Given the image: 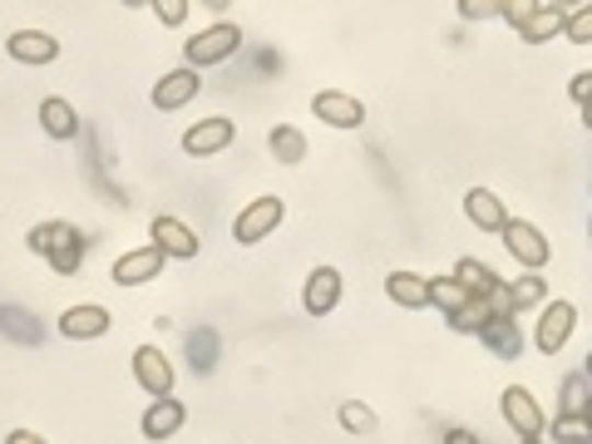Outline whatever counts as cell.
<instances>
[{"mask_svg": "<svg viewBox=\"0 0 592 444\" xmlns=\"http://www.w3.org/2000/svg\"><path fill=\"white\" fill-rule=\"evenodd\" d=\"M5 55L20 59V65H55L59 59V39L45 35V30H15L5 39Z\"/></svg>", "mask_w": 592, "mask_h": 444, "instance_id": "15", "label": "cell"}, {"mask_svg": "<svg viewBox=\"0 0 592 444\" xmlns=\"http://www.w3.org/2000/svg\"><path fill=\"white\" fill-rule=\"evenodd\" d=\"M266 148H272L276 163L296 168L306 158V134H301V128H292V124H276L272 134H266Z\"/></svg>", "mask_w": 592, "mask_h": 444, "instance_id": "24", "label": "cell"}, {"mask_svg": "<svg viewBox=\"0 0 592 444\" xmlns=\"http://www.w3.org/2000/svg\"><path fill=\"white\" fill-rule=\"evenodd\" d=\"M449 276H454V282H459V286H464V292H469V296H483V301H493V296L503 292V276L493 272V266L474 262V257H459Z\"/></svg>", "mask_w": 592, "mask_h": 444, "instance_id": "19", "label": "cell"}, {"mask_svg": "<svg viewBox=\"0 0 592 444\" xmlns=\"http://www.w3.org/2000/svg\"><path fill=\"white\" fill-rule=\"evenodd\" d=\"M562 35H568L572 45H588V39H592V5H572V10H568V25H562Z\"/></svg>", "mask_w": 592, "mask_h": 444, "instance_id": "29", "label": "cell"}, {"mask_svg": "<svg viewBox=\"0 0 592 444\" xmlns=\"http://www.w3.org/2000/svg\"><path fill=\"white\" fill-rule=\"evenodd\" d=\"M523 444H548V440H523Z\"/></svg>", "mask_w": 592, "mask_h": 444, "instance_id": "35", "label": "cell"}, {"mask_svg": "<svg viewBox=\"0 0 592 444\" xmlns=\"http://www.w3.org/2000/svg\"><path fill=\"white\" fill-rule=\"evenodd\" d=\"M39 128H45V134L55 138V144L75 138V134H79V114H75V104H69V99H59V94L39 99Z\"/></svg>", "mask_w": 592, "mask_h": 444, "instance_id": "21", "label": "cell"}, {"mask_svg": "<svg viewBox=\"0 0 592 444\" xmlns=\"http://www.w3.org/2000/svg\"><path fill=\"white\" fill-rule=\"evenodd\" d=\"M242 45V30L237 25H213V30H203V35H193L183 45V55H187V69H207V65H223L232 49Z\"/></svg>", "mask_w": 592, "mask_h": 444, "instance_id": "4", "label": "cell"}, {"mask_svg": "<svg viewBox=\"0 0 592 444\" xmlns=\"http://www.w3.org/2000/svg\"><path fill=\"white\" fill-rule=\"evenodd\" d=\"M503 5V0H499ZM499 5H493V0H459V15L464 20H483V15H499Z\"/></svg>", "mask_w": 592, "mask_h": 444, "instance_id": "32", "label": "cell"}, {"mask_svg": "<svg viewBox=\"0 0 592 444\" xmlns=\"http://www.w3.org/2000/svg\"><path fill=\"white\" fill-rule=\"evenodd\" d=\"M424 286H430V306H440L444 316H454L464 301H469V292H464L454 276H424Z\"/></svg>", "mask_w": 592, "mask_h": 444, "instance_id": "25", "label": "cell"}, {"mask_svg": "<svg viewBox=\"0 0 592 444\" xmlns=\"http://www.w3.org/2000/svg\"><path fill=\"white\" fill-rule=\"evenodd\" d=\"M148 237H153V247L163 257H178V262H187V257H197V232L183 223V217H173V213H163V217H153L148 223Z\"/></svg>", "mask_w": 592, "mask_h": 444, "instance_id": "8", "label": "cell"}, {"mask_svg": "<svg viewBox=\"0 0 592 444\" xmlns=\"http://www.w3.org/2000/svg\"><path fill=\"white\" fill-rule=\"evenodd\" d=\"M109 326H114V316L104 311V306H69L65 316H59V335H69V341H94V335H104Z\"/></svg>", "mask_w": 592, "mask_h": 444, "instance_id": "17", "label": "cell"}, {"mask_svg": "<svg viewBox=\"0 0 592 444\" xmlns=\"http://www.w3.org/2000/svg\"><path fill=\"white\" fill-rule=\"evenodd\" d=\"M232 138H237V124H232V118H223V114L197 118L193 128H183V153H187V158H213V153H223Z\"/></svg>", "mask_w": 592, "mask_h": 444, "instance_id": "7", "label": "cell"}, {"mask_svg": "<svg viewBox=\"0 0 592 444\" xmlns=\"http://www.w3.org/2000/svg\"><path fill=\"white\" fill-rule=\"evenodd\" d=\"M553 444H592L588 414H558L553 420Z\"/></svg>", "mask_w": 592, "mask_h": 444, "instance_id": "27", "label": "cell"}, {"mask_svg": "<svg viewBox=\"0 0 592 444\" xmlns=\"http://www.w3.org/2000/svg\"><path fill=\"white\" fill-rule=\"evenodd\" d=\"M568 10L572 5H528V15L519 20V35L528 39V45H543V39L562 35V25H568Z\"/></svg>", "mask_w": 592, "mask_h": 444, "instance_id": "18", "label": "cell"}, {"mask_svg": "<svg viewBox=\"0 0 592 444\" xmlns=\"http://www.w3.org/2000/svg\"><path fill=\"white\" fill-rule=\"evenodd\" d=\"M197 89H203L197 69H187V65H183V69H168V75L153 84V109H158V114H173V109L193 104Z\"/></svg>", "mask_w": 592, "mask_h": 444, "instance_id": "12", "label": "cell"}, {"mask_svg": "<svg viewBox=\"0 0 592 444\" xmlns=\"http://www.w3.org/2000/svg\"><path fill=\"white\" fill-rule=\"evenodd\" d=\"M282 217H286V203L276 193L252 197V203L237 213V223H232V242L237 247H257L262 237H272L276 227H282Z\"/></svg>", "mask_w": 592, "mask_h": 444, "instance_id": "2", "label": "cell"}, {"mask_svg": "<svg viewBox=\"0 0 592 444\" xmlns=\"http://www.w3.org/2000/svg\"><path fill=\"white\" fill-rule=\"evenodd\" d=\"M568 94H572V104L588 114V94H592V75L582 69V75H572V84H568Z\"/></svg>", "mask_w": 592, "mask_h": 444, "instance_id": "31", "label": "cell"}, {"mask_svg": "<svg viewBox=\"0 0 592 444\" xmlns=\"http://www.w3.org/2000/svg\"><path fill=\"white\" fill-rule=\"evenodd\" d=\"M499 237H503V247L513 252V262H523L528 272H543V266H548L553 247H548V237H543L533 223H519V217H509V223L499 227Z\"/></svg>", "mask_w": 592, "mask_h": 444, "instance_id": "3", "label": "cell"}, {"mask_svg": "<svg viewBox=\"0 0 592 444\" xmlns=\"http://www.w3.org/2000/svg\"><path fill=\"white\" fill-rule=\"evenodd\" d=\"M543 301H548V282H543L538 272L519 276V282H503V306H509L513 316H519V311H533V306H543Z\"/></svg>", "mask_w": 592, "mask_h": 444, "instance_id": "23", "label": "cell"}, {"mask_svg": "<svg viewBox=\"0 0 592 444\" xmlns=\"http://www.w3.org/2000/svg\"><path fill=\"white\" fill-rule=\"evenodd\" d=\"M153 10H158V20H163V25H183V15L193 5H187V0H158Z\"/></svg>", "mask_w": 592, "mask_h": 444, "instance_id": "30", "label": "cell"}, {"mask_svg": "<svg viewBox=\"0 0 592 444\" xmlns=\"http://www.w3.org/2000/svg\"><path fill=\"white\" fill-rule=\"evenodd\" d=\"M572 326H578V306L572 301H543V316H538V331H533V345L543 355H558L562 345L572 341Z\"/></svg>", "mask_w": 592, "mask_h": 444, "instance_id": "5", "label": "cell"}, {"mask_svg": "<svg viewBox=\"0 0 592 444\" xmlns=\"http://www.w3.org/2000/svg\"><path fill=\"white\" fill-rule=\"evenodd\" d=\"M335 420H341V430H351V434H371L375 430V410L371 405H361V400H345L341 410H335Z\"/></svg>", "mask_w": 592, "mask_h": 444, "instance_id": "28", "label": "cell"}, {"mask_svg": "<svg viewBox=\"0 0 592 444\" xmlns=\"http://www.w3.org/2000/svg\"><path fill=\"white\" fill-rule=\"evenodd\" d=\"M187 420V405L173 400V395H163V400H153L144 410V420H138V430H144V440H168V434H178Z\"/></svg>", "mask_w": 592, "mask_h": 444, "instance_id": "16", "label": "cell"}, {"mask_svg": "<svg viewBox=\"0 0 592 444\" xmlns=\"http://www.w3.org/2000/svg\"><path fill=\"white\" fill-rule=\"evenodd\" d=\"M499 405H503V420H509L513 430L523 434V440H543V430H548V414H543V405L533 400L523 385H509V390L499 395Z\"/></svg>", "mask_w": 592, "mask_h": 444, "instance_id": "6", "label": "cell"}, {"mask_svg": "<svg viewBox=\"0 0 592 444\" xmlns=\"http://www.w3.org/2000/svg\"><path fill=\"white\" fill-rule=\"evenodd\" d=\"M163 262L168 257L158 252V247H134V252L118 257L109 276H114V286H144V282H153V276L163 272Z\"/></svg>", "mask_w": 592, "mask_h": 444, "instance_id": "13", "label": "cell"}, {"mask_svg": "<svg viewBox=\"0 0 592 444\" xmlns=\"http://www.w3.org/2000/svg\"><path fill=\"white\" fill-rule=\"evenodd\" d=\"M134 380L144 385L153 400L173 395V365H168V355L158 351V345H138L134 351Z\"/></svg>", "mask_w": 592, "mask_h": 444, "instance_id": "11", "label": "cell"}, {"mask_svg": "<svg viewBox=\"0 0 592 444\" xmlns=\"http://www.w3.org/2000/svg\"><path fill=\"white\" fill-rule=\"evenodd\" d=\"M444 444H479V434H474V430H449V434H444Z\"/></svg>", "mask_w": 592, "mask_h": 444, "instance_id": "34", "label": "cell"}, {"mask_svg": "<svg viewBox=\"0 0 592 444\" xmlns=\"http://www.w3.org/2000/svg\"><path fill=\"white\" fill-rule=\"evenodd\" d=\"M464 217H469L479 232H499V227L509 223V207H503L489 187H469V193H464Z\"/></svg>", "mask_w": 592, "mask_h": 444, "instance_id": "20", "label": "cell"}, {"mask_svg": "<svg viewBox=\"0 0 592 444\" xmlns=\"http://www.w3.org/2000/svg\"><path fill=\"white\" fill-rule=\"evenodd\" d=\"M385 296H390L395 306H405V311H424V306H430V286H424V276H414V272L385 276Z\"/></svg>", "mask_w": 592, "mask_h": 444, "instance_id": "22", "label": "cell"}, {"mask_svg": "<svg viewBox=\"0 0 592 444\" xmlns=\"http://www.w3.org/2000/svg\"><path fill=\"white\" fill-rule=\"evenodd\" d=\"M513 321H519V316H513L509 306L499 301V306L489 311V321L479 326V341L489 345L493 355H503V361H519V351H523V331H519Z\"/></svg>", "mask_w": 592, "mask_h": 444, "instance_id": "9", "label": "cell"}, {"mask_svg": "<svg viewBox=\"0 0 592 444\" xmlns=\"http://www.w3.org/2000/svg\"><path fill=\"white\" fill-rule=\"evenodd\" d=\"M341 272L335 266H316L311 276H306V286H301V306L311 316H331L335 311V301H341Z\"/></svg>", "mask_w": 592, "mask_h": 444, "instance_id": "14", "label": "cell"}, {"mask_svg": "<svg viewBox=\"0 0 592 444\" xmlns=\"http://www.w3.org/2000/svg\"><path fill=\"white\" fill-rule=\"evenodd\" d=\"M588 400H592L588 371H568V380H562V410L558 414H588Z\"/></svg>", "mask_w": 592, "mask_h": 444, "instance_id": "26", "label": "cell"}, {"mask_svg": "<svg viewBox=\"0 0 592 444\" xmlns=\"http://www.w3.org/2000/svg\"><path fill=\"white\" fill-rule=\"evenodd\" d=\"M311 109L326 128H361L365 124V104L355 94H345V89H321V94L311 99Z\"/></svg>", "mask_w": 592, "mask_h": 444, "instance_id": "10", "label": "cell"}, {"mask_svg": "<svg viewBox=\"0 0 592 444\" xmlns=\"http://www.w3.org/2000/svg\"><path fill=\"white\" fill-rule=\"evenodd\" d=\"M5 444H49V440H39L35 430H10V434H5Z\"/></svg>", "mask_w": 592, "mask_h": 444, "instance_id": "33", "label": "cell"}, {"mask_svg": "<svg viewBox=\"0 0 592 444\" xmlns=\"http://www.w3.org/2000/svg\"><path fill=\"white\" fill-rule=\"evenodd\" d=\"M25 247L35 257H45L59 276H75L84 266V232L75 223H39L25 232Z\"/></svg>", "mask_w": 592, "mask_h": 444, "instance_id": "1", "label": "cell"}]
</instances>
